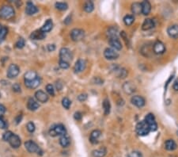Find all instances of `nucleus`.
<instances>
[{
    "mask_svg": "<svg viewBox=\"0 0 178 157\" xmlns=\"http://www.w3.org/2000/svg\"><path fill=\"white\" fill-rule=\"evenodd\" d=\"M14 15H15V11L11 6L5 5L0 8V18H1L10 20L14 18Z\"/></svg>",
    "mask_w": 178,
    "mask_h": 157,
    "instance_id": "nucleus-1",
    "label": "nucleus"
},
{
    "mask_svg": "<svg viewBox=\"0 0 178 157\" xmlns=\"http://www.w3.org/2000/svg\"><path fill=\"white\" fill-rule=\"evenodd\" d=\"M65 126L62 124H58V125H55L51 127L49 130V134L52 137H57V136H63L66 134Z\"/></svg>",
    "mask_w": 178,
    "mask_h": 157,
    "instance_id": "nucleus-2",
    "label": "nucleus"
},
{
    "mask_svg": "<svg viewBox=\"0 0 178 157\" xmlns=\"http://www.w3.org/2000/svg\"><path fill=\"white\" fill-rule=\"evenodd\" d=\"M135 129H136L137 134L139 136H141V137L147 136L150 133V132H151V129H150L147 123L145 122V121H141L138 123L136 125V127H135Z\"/></svg>",
    "mask_w": 178,
    "mask_h": 157,
    "instance_id": "nucleus-3",
    "label": "nucleus"
},
{
    "mask_svg": "<svg viewBox=\"0 0 178 157\" xmlns=\"http://www.w3.org/2000/svg\"><path fill=\"white\" fill-rule=\"evenodd\" d=\"M59 60L69 63L72 60V53L67 48H62L59 51Z\"/></svg>",
    "mask_w": 178,
    "mask_h": 157,
    "instance_id": "nucleus-4",
    "label": "nucleus"
},
{
    "mask_svg": "<svg viewBox=\"0 0 178 157\" xmlns=\"http://www.w3.org/2000/svg\"><path fill=\"white\" fill-rule=\"evenodd\" d=\"M145 122L147 123L148 126L151 129V132H154L158 129V124L156 122L155 117L153 114H148L145 117Z\"/></svg>",
    "mask_w": 178,
    "mask_h": 157,
    "instance_id": "nucleus-5",
    "label": "nucleus"
},
{
    "mask_svg": "<svg viewBox=\"0 0 178 157\" xmlns=\"http://www.w3.org/2000/svg\"><path fill=\"white\" fill-rule=\"evenodd\" d=\"M85 36V32L82 29H74L70 31V37L74 41H82Z\"/></svg>",
    "mask_w": 178,
    "mask_h": 157,
    "instance_id": "nucleus-6",
    "label": "nucleus"
},
{
    "mask_svg": "<svg viewBox=\"0 0 178 157\" xmlns=\"http://www.w3.org/2000/svg\"><path fill=\"white\" fill-rule=\"evenodd\" d=\"M20 72V68L17 64H11L9 66L8 69H7V75L9 79H14V78L17 77L19 75Z\"/></svg>",
    "mask_w": 178,
    "mask_h": 157,
    "instance_id": "nucleus-7",
    "label": "nucleus"
},
{
    "mask_svg": "<svg viewBox=\"0 0 178 157\" xmlns=\"http://www.w3.org/2000/svg\"><path fill=\"white\" fill-rule=\"evenodd\" d=\"M104 56L106 59L108 60H113L117 59L119 55L115 49L111 48H108L105 50Z\"/></svg>",
    "mask_w": 178,
    "mask_h": 157,
    "instance_id": "nucleus-8",
    "label": "nucleus"
},
{
    "mask_svg": "<svg viewBox=\"0 0 178 157\" xmlns=\"http://www.w3.org/2000/svg\"><path fill=\"white\" fill-rule=\"evenodd\" d=\"M153 52L157 55L163 54L165 52V46L162 41H157L153 45Z\"/></svg>",
    "mask_w": 178,
    "mask_h": 157,
    "instance_id": "nucleus-9",
    "label": "nucleus"
},
{
    "mask_svg": "<svg viewBox=\"0 0 178 157\" xmlns=\"http://www.w3.org/2000/svg\"><path fill=\"white\" fill-rule=\"evenodd\" d=\"M131 102L134 106L139 107V108H141V107L144 106L145 103H146V101H145L144 98L139 95L132 96V98H131Z\"/></svg>",
    "mask_w": 178,
    "mask_h": 157,
    "instance_id": "nucleus-10",
    "label": "nucleus"
},
{
    "mask_svg": "<svg viewBox=\"0 0 178 157\" xmlns=\"http://www.w3.org/2000/svg\"><path fill=\"white\" fill-rule=\"evenodd\" d=\"M86 67V62L85 60L79 59L74 64V71L75 73H80L82 71H83L85 70Z\"/></svg>",
    "mask_w": 178,
    "mask_h": 157,
    "instance_id": "nucleus-11",
    "label": "nucleus"
},
{
    "mask_svg": "<svg viewBox=\"0 0 178 157\" xmlns=\"http://www.w3.org/2000/svg\"><path fill=\"white\" fill-rule=\"evenodd\" d=\"M25 147L26 148V150L30 153H38L39 152V147L35 142L32 141H28L25 143Z\"/></svg>",
    "mask_w": 178,
    "mask_h": 157,
    "instance_id": "nucleus-12",
    "label": "nucleus"
},
{
    "mask_svg": "<svg viewBox=\"0 0 178 157\" xmlns=\"http://www.w3.org/2000/svg\"><path fill=\"white\" fill-rule=\"evenodd\" d=\"M8 142H9V144L13 148H19L21 145L20 137H18V135L14 134V133L12 134V136L9 139Z\"/></svg>",
    "mask_w": 178,
    "mask_h": 157,
    "instance_id": "nucleus-13",
    "label": "nucleus"
},
{
    "mask_svg": "<svg viewBox=\"0 0 178 157\" xmlns=\"http://www.w3.org/2000/svg\"><path fill=\"white\" fill-rule=\"evenodd\" d=\"M108 43L115 50H121L122 44L118 37H112L108 39Z\"/></svg>",
    "mask_w": 178,
    "mask_h": 157,
    "instance_id": "nucleus-14",
    "label": "nucleus"
},
{
    "mask_svg": "<svg viewBox=\"0 0 178 157\" xmlns=\"http://www.w3.org/2000/svg\"><path fill=\"white\" fill-rule=\"evenodd\" d=\"M35 98H36V100L40 102V103H47V101L48 100V96L45 92H44L41 90H39L35 93Z\"/></svg>",
    "mask_w": 178,
    "mask_h": 157,
    "instance_id": "nucleus-15",
    "label": "nucleus"
},
{
    "mask_svg": "<svg viewBox=\"0 0 178 157\" xmlns=\"http://www.w3.org/2000/svg\"><path fill=\"white\" fill-rule=\"evenodd\" d=\"M167 33L171 38H178V25H172L167 29Z\"/></svg>",
    "mask_w": 178,
    "mask_h": 157,
    "instance_id": "nucleus-16",
    "label": "nucleus"
},
{
    "mask_svg": "<svg viewBox=\"0 0 178 157\" xmlns=\"http://www.w3.org/2000/svg\"><path fill=\"white\" fill-rule=\"evenodd\" d=\"M46 34L45 33H44L43 31H41V29L36 31H33L30 35V38L32 40H35V41H38V40H43L45 38Z\"/></svg>",
    "mask_w": 178,
    "mask_h": 157,
    "instance_id": "nucleus-17",
    "label": "nucleus"
},
{
    "mask_svg": "<svg viewBox=\"0 0 178 157\" xmlns=\"http://www.w3.org/2000/svg\"><path fill=\"white\" fill-rule=\"evenodd\" d=\"M38 12V9L35 5L31 2H28L26 5V8H25V13L28 15H33L36 13Z\"/></svg>",
    "mask_w": 178,
    "mask_h": 157,
    "instance_id": "nucleus-18",
    "label": "nucleus"
},
{
    "mask_svg": "<svg viewBox=\"0 0 178 157\" xmlns=\"http://www.w3.org/2000/svg\"><path fill=\"white\" fill-rule=\"evenodd\" d=\"M102 135V132L100 130H93L91 133H90V141L93 144H95L98 143V140H99L100 137Z\"/></svg>",
    "mask_w": 178,
    "mask_h": 157,
    "instance_id": "nucleus-19",
    "label": "nucleus"
},
{
    "mask_svg": "<svg viewBox=\"0 0 178 157\" xmlns=\"http://www.w3.org/2000/svg\"><path fill=\"white\" fill-rule=\"evenodd\" d=\"M123 89H124V91L126 94H133L135 92L136 88H135V86L132 83L127 82L123 85Z\"/></svg>",
    "mask_w": 178,
    "mask_h": 157,
    "instance_id": "nucleus-20",
    "label": "nucleus"
},
{
    "mask_svg": "<svg viewBox=\"0 0 178 157\" xmlns=\"http://www.w3.org/2000/svg\"><path fill=\"white\" fill-rule=\"evenodd\" d=\"M41 80L40 76L36 78V80H33V81H30V82H25V87H28L30 89H35L37 87H39V85L41 84Z\"/></svg>",
    "mask_w": 178,
    "mask_h": 157,
    "instance_id": "nucleus-21",
    "label": "nucleus"
},
{
    "mask_svg": "<svg viewBox=\"0 0 178 157\" xmlns=\"http://www.w3.org/2000/svg\"><path fill=\"white\" fill-rule=\"evenodd\" d=\"M114 71H115L116 75H117L119 78H120V79H124L128 75V71L125 68H120L119 66H115Z\"/></svg>",
    "mask_w": 178,
    "mask_h": 157,
    "instance_id": "nucleus-22",
    "label": "nucleus"
},
{
    "mask_svg": "<svg viewBox=\"0 0 178 157\" xmlns=\"http://www.w3.org/2000/svg\"><path fill=\"white\" fill-rule=\"evenodd\" d=\"M141 7H142V14L144 15H148L151 13V5L148 1H143L141 2Z\"/></svg>",
    "mask_w": 178,
    "mask_h": 157,
    "instance_id": "nucleus-23",
    "label": "nucleus"
},
{
    "mask_svg": "<svg viewBox=\"0 0 178 157\" xmlns=\"http://www.w3.org/2000/svg\"><path fill=\"white\" fill-rule=\"evenodd\" d=\"M38 77V75L36 74V71H29L25 73L24 75V79H25V82H30L33 80H36V78Z\"/></svg>",
    "mask_w": 178,
    "mask_h": 157,
    "instance_id": "nucleus-24",
    "label": "nucleus"
},
{
    "mask_svg": "<svg viewBox=\"0 0 178 157\" xmlns=\"http://www.w3.org/2000/svg\"><path fill=\"white\" fill-rule=\"evenodd\" d=\"M154 27V22L151 18H147L146 20L143 22L142 25V30H151L152 28Z\"/></svg>",
    "mask_w": 178,
    "mask_h": 157,
    "instance_id": "nucleus-25",
    "label": "nucleus"
},
{
    "mask_svg": "<svg viewBox=\"0 0 178 157\" xmlns=\"http://www.w3.org/2000/svg\"><path fill=\"white\" fill-rule=\"evenodd\" d=\"M165 148L168 151H174L177 148V144L174 140H167L165 143Z\"/></svg>",
    "mask_w": 178,
    "mask_h": 157,
    "instance_id": "nucleus-26",
    "label": "nucleus"
},
{
    "mask_svg": "<svg viewBox=\"0 0 178 157\" xmlns=\"http://www.w3.org/2000/svg\"><path fill=\"white\" fill-rule=\"evenodd\" d=\"M27 108L31 111H35L36 109L39 108V104L36 103V101L34 100L33 98H29L27 103Z\"/></svg>",
    "mask_w": 178,
    "mask_h": 157,
    "instance_id": "nucleus-27",
    "label": "nucleus"
},
{
    "mask_svg": "<svg viewBox=\"0 0 178 157\" xmlns=\"http://www.w3.org/2000/svg\"><path fill=\"white\" fill-rule=\"evenodd\" d=\"M59 144H60V145L63 148H67V147H69L70 144V137H68L67 134L63 135V136H62L60 137V139H59Z\"/></svg>",
    "mask_w": 178,
    "mask_h": 157,
    "instance_id": "nucleus-28",
    "label": "nucleus"
},
{
    "mask_svg": "<svg viewBox=\"0 0 178 157\" xmlns=\"http://www.w3.org/2000/svg\"><path fill=\"white\" fill-rule=\"evenodd\" d=\"M53 27V22H52V21L51 19H47L45 23L44 24V25L41 28V31H43L44 33H47L51 31Z\"/></svg>",
    "mask_w": 178,
    "mask_h": 157,
    "instance_id": "nucleus-29",
    "label": "nucleus"
},
{
    "mask_svg": "<svg viewBox=\"0 0 178 157\" xmlns=\"http://www.w3.org/2000/svg\"><path fill=\"white\" fill-rule=\"evenodd\" d=\"M106 151L105 148H101L99 149H96L92 152V155L94 157H104L106 155Z\"/></svg>",
    "mask_w": 178,
    "mask_h": 157,
    "instance_id": "nucleus-30",
    "label": "nucleus"
},
{
    "mask_svg": "<svg viewBox=\"0 0 178 157\" xmlns=\"http://www.w3.org/2000/svg\"><path fill=\"white\" fill-rule=\"evenodd\" d=\"M131 11L134 14H139L142 13V7H141V3L139 2H135L131 5Z\"/></svg>",
    "mask_w": 178,
    "mask_h": 157,
    "instance_id": "nucleus-31",
    "label": "nucleus"
},
{
    "mask_svg": "<svg viewBox=\"0 0 178 157\" xmlns=\"http://www.w3.org/2000/svg\"><path fill=\"white\" fill-rule=\"evenodd\" d=\"M117 33L118 29L116 27H114V26L108 28V31H107V34H108L109 38H112V37H117Z\"/></svg>",
    "mask_w": 178,
    "mask_h": 157,
    "instance_id": "nucleus-32",
    "label": "nucleus"
},
{
    "mask_svg": "<svg viewBox=\"0 0 178 157\" xmlns=\"http://www.w3.org/2000/svg\"><path fill=\"white\" fill-rule=\"evenodd\" d=\"M84 10L87 13H91V12L94 9V5H93V2H91V1H87V2H85L84 4Z\"/></svg>",
    "mask_w": 178,
    "mask_h": 157,
    "instance_id": "nucleus-33",
    "label": "nucleus"
},
{
    "mask_svg": "<svg viewBox=\"0 0 178 157\" xmlns=\"http://www.w3.org/2000/svg\"><path fill=\"white\" fill-rule=\"evenodd\" d=\"M103 109H104V113L105 115H108L110 113V109H111V105L109 103V100L105 98L103 101Z\"/></svg>",
    "mask_w": 178,
    "mask_h": 157,
    "instance_id": "nucleus-34",
    "label": "nucleus"
},
{
    "mask_svg": "<svg viewBox=\"0 0 178 157\" xmlns=\"http://www.w3.org/2000/svg\"><path fill=\"white\" fill-rule=\"evenodd\" d=\"M134 21H135V18H134L133 15H131V14H128L124 18V24L128 26L131 25L134 22Z\"/></svg>",
    "mask_w": 178,
    "mask_h": 157,
    "instance_id": "nucleus-35",
    "label": "nucleus"
},
{
    "mask_svg": "<svg viewBox=\"0 0 178 157\" xmlns=\"http://www.w3.org/2000/svg\"><path fill=\"white\" fill-rule=\"evenodd\" d=\"M55 7L59 10H66L68 8V5L66 2H56Z\"/></svg>",
    "mask_w": 178,
    "mask_h": 157,
    "instance_id": "nucleus-36",
    "label": "nucleus"
},
{
    "mask_svg": "<svg viewBox=\"0 0 178 157\" xmlns=\"http://www.w3.org/2000/svg\"><path fill=\"white\" fill-rule=\"evenodd\" d=\"M71 104V102L68 98H63L62 99V105H63V106L65 108V109H68L70 108V106Z\"/></svg>",
    "mask_w": 178,
    "mask_h": 157,
    "instance_id": "nucleus-37",
    "label": "nucleus"
},
{
    "mask_svg": "<svg viewBox=\"0 0 178 157\" xmlns=\"http://www.w3.org/2000/svg\"><path fill=\"white\" fill-rule=\"evenodd\" d=\"M24 46H25V40H24L22 37H21V38L18 39V41L16 42L15 47L17 48H22Z\"/></svg>",
    "mask_w": 178,
    "mask_h": 157,
    "instance_id": "nucleus-38",
    "label": "nucleus"
},
{
    "mask_svg": "<svg viewBox=\"0 0 178 157\" xmlns=\"http://www.w3.org/2000/svg\"><path fill=\"white\" fill-rule=\"evenodd\" d=\"M46 91H47V92L50 95H52V96L55 95L54 87H53V86H52V84H47V86H46Z\"/></svg>",
    "mask_w": 178,
    "mask_h": 157,
    "instance_id": "nucleus-39",
    "label": "nucleus"
},
{
    "mask_svg": "<svg viewBox=\"0 0 178 157\" xmlns=\"http://www.w3.org/2000/svg\"><path fill=\"white\" fill-rule=\"evenodd\" d=\"M26 128H27V130L30 132H33L35 131V129H36L34 123L32 122V121H30L28 123L27 125H26Z\"/></svg>",
    "mask_w": 178,
    "mask_h": 157,
    "instance_id": "nucleus-40",
    "label": "nucleus"
},
{
    "mask_svg": "<svg viewBox=\"0 0 178 157\" xmlns=\"http://www.w3.org/2000/svg\"><path fill=\"white\" fill-rule=\"evenodd\" d=\"M7 127V123L6 121V120L4 119V118L2 116H0V129H4Z\"/></svg>",
    "mask_w": 178,
    "mask_h": 157,
    "instance_id": "nucleus-41",
    "label": "nucleus"
},
{
    "mask_svg": "<svg viewBox=\"0 0 178 157\" xmlns=\"http://www.w3.org/2000/svg\"><path fill=\"white\" fill-rule=\"evenodd\" d=\"M128 157H142V153L140 152H138V151H133V152H131L128 155Z\"/></svg>",
    "mask_w": 178,
    "mask_h": 157,
    "instance_id": "nucleus-42",
    "label": "nucleus"
},
{
    "mask_svg": "<svg viewBox=\"0 0 178 157\" xmlns=\"http://www.w3.org/2000/svg\"><path fill=\"white\" fill-rule=\"evenodd\" d=\"M12 134H13V132H12L11 131H7V132H5L4 134H3V136H2V139L4 140L5 141H8L10 138V137L12 136Z\"/></svg>",
    "mask_w": 178,
    "mask_h": 157,
    "instance_id": "nucleus-43",
    "label": "nucleus"
},
{
    "mask_svg": "<svg viewBox=\"0 0 178 157\" xmlns=\"http://www.w3.org/2000/svg\"><path fill=\"white\" fill-rule=\"evenodd\" d=\"M59 67H60L61 68H63V69H67V68H68L69 67H70V64H69V63H67V62L62 61V60H59Z\"/></svg>",
    "mask_w": 178,
    "mask_h": 157,
    "instance_id": "nucleus-44",
    "label": "nucleus"
},
{
    "mask_svg": "<svg viewBox=\"0 0 178 157\" xmlns=\"http://www.w3.org/2000/svg\"><path fill=\"white\" fill-rule=\"evenodd\" d=\"M7 32H8V30H7V28L3 26V29H2V30L0 33V39L5 38V36H7Z\"/></svg>",
    "mask_w": 178,
    "mask_h": 157,
    "instance_id": "nucleus-45",
    "label": "nucleus"
},
{
    "mask_svg": "<svg viewBox=\"0 0 178 157\" xmlns=\"http://www.w3.org/2000/svg\"><path fill=\"white\" fill-rule=\"evenodd\" d=\"M78 99L80 102H84V101H86L87 99V94H79L78 96Z\"/></svg>",
    "mask_w": 178,
    "mask_h": 157,
    "instance_id": "nucleus-46",
    "label": "nucleus"
},
{
    "mask_svg": "<svg viewBox=\"0 0 178 157\" xmlns=\"http://www.w3.org/2000/svg\"><path fill=\"white\" fill-rule=\"evenodd\" d=\"M12 89H13V91H14V92H20L21 91V86L18 83H14V85H13V87H12Z\"/></svg>",
    "mask_w": 178,
    "mask_h": 157,
    "instance_id": "nucleus-47",
    "label": "nucleus"
},
{
    "mask_svg": "<svg viewBox=\"0 0 178 157\" xmlns=\"http://www.w3.org/2000/svg\"><path fill=\"white\" fill-rule=\"evenodd\" d=\"M74 118L75 120H77V121H80L82 119V114L80 113V112H75L74 114Z\"/></svg>",
    "mask_w": 178,
    "mask_h": 157,
    "instance_id": "nucleus-48",
    "label": "nucleus"
},
{
    "mask_svg": "<svg viewBox=\"0 0 178 157\" xmlns=\"http://www.w3.org/2000/svg\"><path fill=\"white\" fill-rule=\"evenodd\" d=\"M5 112H6V107L3 105L0 104V116H2V114H4Z\"/></svg>",
    "mask_w": 178,
    "mask_h": 157,
    "instance_id": "nucleus-49",
    "label": "nucleus"
},
{
    "mask_svg": "<svg viewBox=\"0 0 178 157\" xmlns=\"http://www.w3.org/2000/svg\"><path fill=\"white\" fill-rule=\"evenodd\" d=\"M47 49L49 52H52V51H54L56 49V46L55 45H47Z\"/></svg>",
    "mask_w": 178,
    "mask_h": 157,
    "instance_id": "nucleus-50",
    "label": "nucleus"
},
{
    "mask_svg": "<svg viewBox=\"0 0 178 157\" xmlns=\"http://www.w3.org/2000/svg\"><path fill=\"white\" fill-rule=\"evenodd\" d=\"M173 88L175 90V91H178V80H177L174 83V86H173Z\"/></svg>",
    "mask_w": 178,
    "mask_h": 157,
    "instance_id": "nucleus-51",
    "label": "nucleus"
},
{
    "mask_svg": "<svg viewBox=\"0 0 178 157\" xmlns=\"http://www.w3.org/2000/svg\"><path fill=\"white\" fill-rule=\"evenodd\" d=\"M56 88L58 89V91H60L61 89L63 88V84H62V83H59V81H58V82L56 83Z\"/></svg>",
    "mask_w": 178,
    "mask_h": 157,
    "instance_id": "nucleus-52",
    "label": "nucleus"
},
{
    "mask_svg": "<svg viewBox=\"0 0 178 157\" xmlns=\"http://www.w3.org/2000/svg\"><path fill=\"white\" fill-rule=\"evenodd\" d=\"M22 114H20V115H18L17 118H16L15 121H16V124H18V123L21 122V120H22Z\"/></svg>",
    "mask_w": 178,
    "mask_h": 157,
    "instance_id": "nucleus-53",
    "label": "nucleus"
},
{
    "mask_svg": "<svg viewBox=\"0 0 178 157\" xmlns=\"http://www.w3.org/2000/svg\"><path fill=\"white\" fill-rule=\"evenodd\" d=\"M2 29H3V26H2V25L0 24V33H1V31L2 30Z\"/></svg>",
    "mask_w": 178,
    "mask_h": 157,
    "instance_id": "nucleus-54",
    "label": "nucleus"
}]
</instances>
